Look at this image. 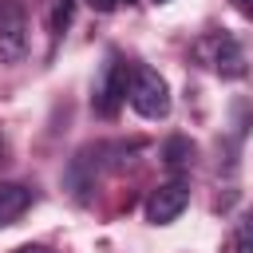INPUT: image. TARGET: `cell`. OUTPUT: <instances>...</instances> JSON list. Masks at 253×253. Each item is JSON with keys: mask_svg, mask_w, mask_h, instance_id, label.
Returning <instances> with one entry per match:
<instances>
[{"mask_svg": "<svg viewBox=\"0 0 253 253\" xmlns=\"http://www.w3.org/2000/svg\"><path fill=\"white\" fill-rule=\"evenodd\" d=\"M87 4H91L95 12H115V8H119V0H87Z\"/></svg>", "mask_w": 253, "mask_h": 253, "instance_id": "cell-10", "label": "cell"}, {"mask_svg": "<svg viewBox=\"0 0 253 253\" xmlns=\"http://www.w3.org/2000/svg\"><path fill=\"white\" fill-rule=\"evenodd\" d=\"M154 4H170V0H154Z\"/></svg>", "mask_w": 253, "mask_h": 253, "instance_id": "cell-15", "label": "cell"}, {"mask_svg": "<svg viewBox=\"0 0 253 253\" xmlns=\"http://www.w3.org/2000/svg\"><path fill=\"white\" fill-rule=\"evenodd\" d=\"M130 107L142 119H166L170 115V87L154 67H134L130 71Z\"/></svg>", "mask_w": 253, "mask_h": 253, "instance_id": "cell-3", "label": "cell"}, {"mask_svg": "<svg viewBox=\"0 0 253 253\" xmlns=\"http://www.w3.org/2000/svg\"><path fill=\"white\" fill-rule=\"evenodd\" d=\"M0 158H4V130H0Z\"/></svg>", "mask_w": 253, "mask_h": 253, "instance_id": "cell-13", "label": "cell"}, {"mask_svg": "<svg viewBox=\"0 0 253 253\" xmlns=\"http://www.w3.org/2000/svg\"><path fill=\"white\" fill-rule=\"evenodd\" d=\"M119 4H134V0H119Z\"/></svg>", "mask_w": 253, "mask_h": 253, "instance_id": "cell-14", "label": "cell"}, {"mask_svg": "<svg viewBox=\"0 0 253 253\" xmlns=\"http://www.w3.org/2000/svg\"><path fill=\"white\" fill-rule=\"evenodd\" d=\"M186 206H190V186H186V182H166V186L150 190V198H146V217H150L154 225H170V221L182 217Z\"/></svg>", "mask_w": 253, "mask_h": 253, "instance_id": "cell-5", "label": "cell"}, {"mask_svg": "<svg viewBox=\"0 0 253 253\" xmlns=\"http://www.w3.org/2000/svg\"><path fill=\"white\" fill-rule=\"evenodd\" d=\"M28 55V16L16 0H0V63H20Z\"/></svg>", "mask_w": 253, "mask_h": 253, "instance_id": "cell-4", "label": "cell"}, {"mask_svg": "<svg viewBox=\"0 0 253 253\" xmlns=\"http://www.w3.org/2000/svg\"><path fill=\"white\" fill-rule=\"evenodd\" d=\"M130 95V67L119 59V51H111L107 55V63L99 67V75H95V87H91V107L103 115V119H111L119 107H123V99Z\"/></svg>", "mask_w": 253, "mask_h": 253, "instance_id": "cell-1", "label": "cell"}, {"mask_svg": "<svg viewBox=\"0 0 253 253\" xmlns=\"http://www.w3.org/2000/svg\"><path fill=\"white\" fill-rule=\"evenodd\" d=\"M233 253H253V213L233 225Z\"/></svg>", "mask_w": 253, "mask_h": 253, "instance_id": "cell-8", "label": "cell"}, {"mask_svg": "<svg viewBox=\"0 0 253 253\" xmlns=\"http://www.w3.org/2000/svg\"><path fill=\"white\" fill-rule=\"evenodd\" d=\"M12 253H51V249H43V245H20V249H12Z\"/></svg>", "mask_w": 253, "mask_h": 253, "instance_id": "cell-12", "label": "cell"}, {"mask_svg": "<svg viewBox=\"0 0 253 253\" xmlns=\"http://www.w3.org/2000/svg\"><path fill=\"white\" fill-rule=\"evenodd\" d=\"M162 158H166V162H170V166H186V162H190V158H194V142H190V138H182V134H178V138H170V142H166V146H162Z\"/></svg>", "mask_w": 253, "mask_h": 253, "instance_id": "cell-7", "label": "cell"}, {"mask_svg": "<svg viewBox=\"0 0 253 253\" xmlns=\"http://www.w3.org/2000/svg\"><path fill=\"white\" fill-rule=\"evenodd\" d=\"M71 12H75V0H59V4H55V16H51V28L63 32V28L71 24Z\"/></svg>", "mask_w": 253, "mask_h": 253, "instance_id": "cell-9", "label": "cell"}, {"mask_svg": "<svg viewBox=\"0 0 253 253\" xmlns=\"http://www.w3.org/2000/svg\"><path fill=\"white\" fill-rule=\"evenodd\" d=\"M194 59L206 63L210 71H217L221 79H241V75H245V55H241L237 40L225 36V32H210V36H202V40L194 43Z\"/></svg>", "mask_w": 253, "mask_h": 253, "instance_id": "cell-2", "label": "cell"}, {"mask_svg": "<svg viewBox=\"0 0 253 253\" xmlns=\"http://www.w3.org/2000/svg\"><path fill=\"white\" fill-rule=\"evenodd\" d=\"M32 206V190L20 182H0V225L16 221L24 210Z\"/></svg>", "mask_w": 253, "mask_h": 253, "instance_id": "cell-6", "label": "cell"}, {"mask_svg": "<svg viewBox=\"0 0 253 253\" xmlns=\"http://www.w3.org/2000/svg\"><path fill=\"white\" fill-rule=\"evenodd\" d=\"M233 8H237L245 20H253V0H233Z\"/></svg>", "mask_w": 253, "mask_h": 253, "instance_id": "cell-11", "label": "cell"}]
</instances>
